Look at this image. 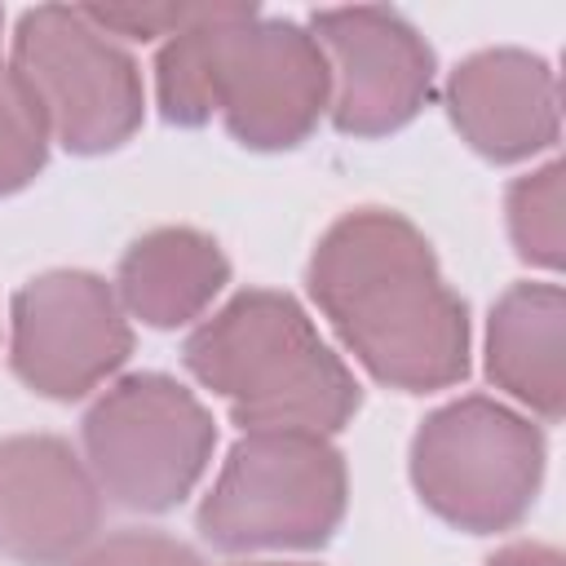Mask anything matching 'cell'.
Instances as JSON below:
<instances>
[{
    "mask_svg": "<svg viewBox=\"0 0 566 566\" xmlns=\"http://www.w3.org/2000/svg\"><path fill=\"white\" fill-rule=\"evenodd\" d=\"M88 455L102 482L137 509H168L199 478L212 424L199 402L164 380L133 376L88 416Z\"/></svg>",
    "mask_w": 566,
    "mask_h": 566,
    "instance_id": "cell-5",
    "label": "cell"
},
{
    "mask_svg": "<svg viewBox=\"0 0 566 566\" xmlns=\"http://www.w3.org/2000/svg\"><path fill=\"white\" fill-rule=\"evenodd\" d=\"M18 62L27 93L35 97L40 115L57 124L66 146L102 150L137 124L142 97L128 57L84 31L71 13H31L22 22Z\"/></svg>",
    "mask_w": 566,
    "mask_h": 566,
    "instance_id": "cell-6",
    "label": "cell"
},
{
    "mask_svg": "<svg viewBox=\"0 0 566 566\" xmlns=\"http://www.w3.org/2000/svg\"><path fill=\"white\" fill-rule=\"evenodd\" d=\"M248 9H221L203 31L190 27L159 62L164 115L195 124L212 106L252 146H292L318 115L327 71L292 27H230Z\"/></svg>",
    "mask_w": 566,
    "mask_h": 566,
    "instance_id": "cell-3",
    "label": "cell"
},
{
    "mask_svg": "<svg viewBox=\"0 0 566 566\" xmlns=\"http://www.w3.org/2000/svg\"><path fill=\"white\" fill-rule=\"evenodd\" d=\"M226 279V261L217 248L186 230H164L137 243L124 261V296L146 323L168 327L195 314Z\"/></svg>",
    "mask_w": 566,
    "mask_h": 566,
    "instance_id": "cell-10",
    "label": "cell"
},
{
    "mask_svg": "<svg viewBox=\"0 0 566 566\" xmlns=\"http://www.w3.org/2000/svg\"><path fill=\"white\" fill-rule=\"evenodd\" d=\"M93 526V491L57 442L0 447V544L53 562Z\"/></svg>",
    "mask_w": 566,
    "mask_h": 566,
    "instance_id": "cell-9",
    "label": "cell"
},
{
    "mask_svg": "<svg viewBox=\"0 0 566 566\" xmlns=\"http://www.w3.org/2000/svg\"><path fill=\"white\" fill-rule=\"evenodd\" d=\"M88 566H199V562L168 539H115Z\"/></svg>",
    "mask_w": 566,
    "mask_h": 566,
    "instance_id": "cell-11",
    "label": "cell"
},
{
    "mask_svg": "<svg viewBox=\"0 0 566 566\" xmlns=\"http://www.w3.org/2000/svg\"><path fill=\"white\" fill-rule=\"evenodd\" d=\"M314 27L327 35L345 66V88L336 102V124L345 133H380L416 111V97L429 84V53H420L398 18L358 9L323 13Z\"/></svg>",
    "mask_w": 566,
    "mask_h": 566,
    "instance_id": "cell-8",
    "label": "cell"
},
{
    "mask_svg": "<svg viewBox=\"0 0 566 566\" xmlns=\"http://www.w3.org/2000/svg\"><path fill=\"white\" fill-rule=\"evenodd\" d=\"M340 460L314 433H256L234 447L199 526L221 548L318 544L340 517Z\"/></svg>",
    "mask_w": 566,
    "mask_h": 566,
    "instance_id": "cell-4",
    "label": "cell"
},
{
    "mask_svg": "<svg viewBox=\"0 0 566 566\" xmlns=\"http://www.w3.org/2000/svg\"><path fill=\"white\" fill-rule=\"evenodd\" d=\"M13 363L44 394H84L128 354V332L106 287L88 274L40 279L18 296Z\"/></svg>",
    "mask_w": 566,
    "mask_h": 566,
    "instance_id": "cell-7",
    "label": "cell"
},
{
    "mask_svg": "<svg viewBox=\"0 0 566 566\" xmlns=\"http://www.w3.org/2000/svg\"><path fill=\"white\" fill-rule=\"evenodd\" d=\"M314 296L380 380L424 389L464 371V305L398 217L340 221L314 256Z\"/></svg>",
    "mask_w": 566,
    "mask_h": 566,
    "instance_id": "cell-1",
    "label": "cell"
},
{
    "mask_svg": "<svg viewBox=\"0 0 566 566\" xmlns=\"http://www.w3.org/2000/svg\"><path fill=\"white\" fill-rule=\"evenodd\" d=\"M190 371L226 394L243 424L274 433L336 429L358 389L314 336L310 318L274 292H248L186 345Z\"/></svg>",
    "mask_w": 566,
    "mask_h": 566,
    "instance_id": "cell-2",
    "label": "cell"
}]
</instances>
